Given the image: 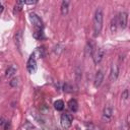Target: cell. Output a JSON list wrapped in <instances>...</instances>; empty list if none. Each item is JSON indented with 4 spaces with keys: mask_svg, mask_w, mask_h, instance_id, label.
Wrapping results in <instances>:
<instances>
[{
    "mask_svg": "<svg viewBox=\"0 0 130 130\" xmlns=\"http://www.w3.org/2000/svg\"><path fill=\"white\" fill-rule=\"evenodd\" d=\"M103 9L102 8H98L94 12V16H93V36L98 37L103 28Z\"/></svg>",
    "mask_w": 130,
    "mask_h": 130,
    "instance_id": "1",
    "label": "cell"
},
{
    "mask_svg": "<svg viewBox=\"0 0 130 130\" xmlns=\"http://www.w3.org/2000/svg\"><path fill=\"white\" fill-rule=\"evenodd\" d=\"M29 20H30L31 24L34 25V27H35L36 29H43V26H44L43 20L41 19V17H40L37 13L30 12V13H29Z\"/></svg>",
    "mask_w": 130,
    "mask_h": 130,
    "instance_id": "2",
    "label": "cell"
},
{
    "mask_svg": "<svg viewBox=\"0 0 130 130\" xmlns=\"http://www.w3.org/2000/svg\"><path fill=\"white\" fill-rule=\"evenodd\" d=\"M72 120H73V116L71 114H68V113L62 114L61 115V119H60L61 126L64 129H68L72 124Z\"/></svg>",
    "mask_w": 130,
    "mask_h": 130,
    "instance_id": "3",
    "label": "cell"
},
{
    "mask_svg": "<svg viewBox=\"0 0 130 130\" xmlns=\"http://www.w3.org/2000/svg\"><path fill=\"white\" fill-rule=\"evenodd\" d=\"M91 56H92V60H93L94 64H99L103 60L104 50L102 48H95V49H93V51L91 53Z\"/></svg>",
    "mask_w": 130,
    "mask_h": 130,
    "instance_id": "4",
    "label": "cell"
},
{
    "mask_svg": "<svg viewBox=\"0 0 130 130\" xmlns=\"http://www.w3.org/2000/svg\"><path fill=\"white\" fill-rule=\"evenodd\" d=\"M26 69H27V72L29 74H34L37 71V60H36V58L32 55H30V57L27 60Z\"/></svg>",
    "mask_w": 130,
    "mask_h": 130,
    "instance_id": "5",
    "label": "cell"
},
{
    "mask_svg": "<svg viewBox=\"0 0 130 130\" xmlns=\"http://www.w3.org/2000/svg\"><path fill=\"white\" fill-rule=\"evenodd\" d=\"M117 16H118V24H119V26L122 29L126 28L127 27V23H128V14L123 11V12H120Z\"/></svg>",
    "mask_w": 130,
    "mask_h": 130,
    "instance_id": "6",
    "label": "cell"
},
{
    "mask_svg": "<svg viewBox=\"0 0 130 130\" xmlns=\"http://www.w3.org/2000/svg\"><path fill=\"white\" fill-rule=\"evenodd\" d=\"M118 76H119V67L117 64H113L111 67V71H110V80L116 81Z\"/></svg>",
    "mask_w": 130,
    "mask_h": 130,
    "instance_id": "7",
    "label": "cell"
},
{
    "mask_svg": "<svg viewBox=\"0 0 130 130\" xmlns=\"http://www.w3.org/2000/svg\"><path fill=\"white\" fill-rule=\"evenodd\" d=\"M35 58H36V60L37 59H39V58H44L45 56H46V51H45V48L44 47H38L36 50H35V52L31 54Z\"/></svg>",
    "mask_w": 130,
    "mask_h": 130,
    "instance_id": "8",
    "label": "cell"
},
{
    "mask_svg": "<svg viewBox=\"0 0 130 130\" xmlns=\"http://www.w3.org/2000/svg\"><path fill=\"white\" fill-rule=\"evenodd\" d=\"M112 114H113V110L111 107H106L103 111V119L106 122H109L112 118Z\"/></svg>",
    "mask_w": 130,
    "mask_h": 130,
    "instance_id": "9",
    "label": "cell"
},
{
    "mask_svg": "<svg viewBox=\"0 0 130 130\" xmlns=\"http://www.w3.org/2000/svg\"><path fill=\"white\" fill-rule=\"evenodd\" d=\"M103 80H104V73H103L102 70H99L95 74V77H94V86L95 87L101 86Z\"/></svg>",
    "mask_w": 130,
    "mask_h": 130,
    "instance_id": "10",
    "label": "cell"
},
{
    "mask_svg": "<svg viewBox=\"0 0 130 130\" xmlns=\"http://www.w3.org/2000/svg\"><path fill=\"white\" fill-rule=\"evenodd\" d=\"M15 44H16V47L18 48V50L20 51L21 50V47H22V32L21 30H18L16 34H15Z\"/></svg>",
    "mask_w": 130,
    "mask_h": 130,
    "instance_id": "11",
    "label": "cell"
},
{
    "mask_svg": "<svg viewBox=\"0 0 130 130\" xmlns=\"http://www.w3.org/2000/svg\"><path fill=\"white\" fill-rule=\"evenodd\" d=\"M68 109L71 112H76L78 110V103H77V101L75 99H71L68 102Z\"/></svg>",
    "mask_w": 130,
    "mask_h": 130,
    "instance_id": "12",
    "label": "cell"
},
{
    "mask_svg": "<svg viewBox=\"0 0 130 130\" xmlns=\"http://www.w3.org/2000/svg\"><path fill=\"white\" fill-rule=\"evenodd\" d=\"M16 71H17V68H16L14 65H11V66H9V67L6 69L5 75H6V77H11V76H13V75L16 73Z\"/></svg>",
    "mask_w": 130,
    "mask_h": 130,
    "instance_id": "13",
    "label": "cell"
},
{
    "mask_svg": "<svg viewBox=\"0 0 130 130\" xmlns=\"http://www.w3.org/2000/svg\"><path fill=\"white\" fill-rule=\"evenodd\" d=\"M32 36L35 39L37 40H44L45 39V35L43 32V29H36L34 32H32Z\"/></svg>",
    "mask_w": 130,
    "mask_h": 130,
    "instance_id": "14",
    "label": "cell"
},
{
    "mask_svg": "<svg viewBox=\"0 0 130 130\" xmlns=\"http://www.w3.org/2000/svg\"><path fill=\"white\" fill-rule=\"evenodd\" d=\"M111 31L112 32H116L117 31V27H118V16H115L112 21H111Z\"/></svg>",
    "mask_w": 130,
    "mask_h": 130,
    "instance_id": "15",
    "label": "cell"
},
{
    "mask_svg": "<svg viewBox=\"0 0 130 130\" xmlns=\"http://www.w3.org/2000/svg\"><path fill=\"white\" fill-rule=\"evenodd\" d=\"M65 105H64V102L62 100H57L55 103H54V108L57 110V111H62L64 109Z\"/></svg>",
    "mask_w": 130,
    "mask_h": 130,
    "instance_id": "16",
    "label": "cell"
},
{
    "mask_svg": "<svg viewBox=\"0 0 130 130\" xmlns=\"http://www.w3.org/2000/svg\"><path fill=\"white\" fill-rule=\"evenodd\" d=\"M68 6H69V2L68 1H63L61 4V13L62 15H66L68 13Z\"/></svg>",
    "mask_w": 130,
    "mask_h": 130,
    "instance_id": "17",
    "label": "cell"
},
{
    "mask_svg": "<svg viewBox=\"0 0 130 130\" xmlns=\"http://www.w3.org/2000/svg\"><path fill=\"white\" fill-rule=\"evenodd\" d=\"M23 1H17L14 5V11L15 12H19L21 9H22V5H23Z\"/></svg>",
    "mask_w": 130,
    "mask_h": 130,
    "instance_id": "18",
    "label": "cell"
},
{
    "mask_svg": "<svg viewBox=\"0 0 130 130\" xmlns=\"http://www.w3.org/2000/svg\"><path fill=\"white\" fill-rule=\"evenodd\" d=\"M23 128H24L25 130H32V129H35V126H34L30 122L25 121L24 124H23Z\"/></svg>",
    "mask_w": 130,
    "mask_h": 130,
    "instance_id": "19",
    "label": "cell"
},
{
    "mask_svg": "<svg viewBox=\"0 0 130 130\" xmlns=\"http://www.w3.org/2000/svg\"><path fill=\"white\" fill-rule=\"evenodd\" d=\"M9 84H10L11 87H16V86L18 85V78H17V77L12 78V79L9 81Z\"/></svg>",
    "mask_w": 130,
    "mask_h": 130,
    "instance_id": "20",
    "label": "cell"
},
{
    "mask_svg": "<svg viewBox=\"0 0 130 130\" xmlns=\"http://www.w3.org/2000/svg\"><path fill=\"white\" fill-rule=\"evenodd\" d=\"M122 99L123 100H128V89H125L123 92H122Z\"/></svg>",
    "mask_w": 130,
    "mask_h": 130,
    "instance_id": "21",
    "label": "cell"
},
{
    "mask_svg": "<svg viewBox=\"0 0 130 130\" xmlns=\"http://www.w3.org/2000/svg\"><path fill=\"white\" fill-rule=\"evenodd\" d=\"M10 128V122L9 121H6L5 122V125H4V130H8Z\"/></svg>",
    "mask_w": 130,
    "mask_h": 130,
    "instance_id": "22",
    "label": "cell"
},
{
    "mask_svg": "<svg viewBox=\"0 0 130 130\" xmlns=\"http://www.w3.org/2000/svg\"><path fill=\"white\" fill-rule=\"evenodd\" d=\"M80 69L78 68V67H76V76H77V80H79L80 79V77H79V75H80Z\"/></svg>",
    "mask_w": 130,
    "mask_h": 130,
    "instance_id": "23",
    "label": "cell"
},
{
    "mask_svg": "<svg viewBox=\"0 0 130 130\" xmlns=\"http://www.w3.org/2000/svg\"><path fill=\"white\" fill-rule=\"evenodd\" d=\"M23 3L27 5H32V4H37V1H24Z\"/></svg>",
    "mask_w": 130,
    "mask_h": 130,
    "instance_id": "24",
    "label": "cell"
},
{
    "mask_svg": "<svg viewBox=\"0 0 130 130\" xmlns=\"http://www.w3.org/2000/svg\"><path fill=\"white\" fill-rule=\"evenodd\" d=\"M3 11V5L0 3V12H2Z\"/></svg>",
    "mask_w": 130,
    "mask_h": 130,
    "instance_id": "25",
    "label": "cell"
},
{
    "mask_svg": "<svg viewBox=\"0 0 130 130\" xmlns=\"http://www.w3.org/2000/svg\"><path fill=\"white\" fill-rule=\"evenodd\" d=\"M3 124H4V122H3V119H1V118H0V126H1V125H3Z\"/></svg>",
    "mask_w": 130,
    "mask_h": 130,
    "instance_id": "26",
    "label": "cell"
}]
</instances>
